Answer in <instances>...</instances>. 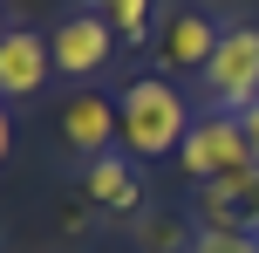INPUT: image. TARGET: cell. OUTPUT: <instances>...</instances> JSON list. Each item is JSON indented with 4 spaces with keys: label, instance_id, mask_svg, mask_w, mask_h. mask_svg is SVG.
<instances>
[{
    "label": "cell",
    "instance_id": "1",
    "mask_svg": "<svg viewBox=\"0 0 259 253\" xmlns=\"http://www.w3.org/2000/svg\"><path fill=\"white\" fill-rule=\"evenodd\" d=\"M116 110H123V151L130 158H178L184 137H191V123H198L191 110H184L178 82H157V76L130 82L116 96Z\"/></svg>",
    "mask_w": 259,
    "mask_h": 253
},
{
    "label": "cell",
    "instance_id": "2",
    "mask_svg": "<svg viewBox=\"0 0 259 253\" xmlns=\"http://www.w3.org/2000/svg\"><path fill=\"white\" fill-rule=\"evenodd\" d=\"M198 82H205V110H225V117L259 103V27H246V21L225 27Z\"/></svg>",
    "mask_w": 259,
    "mask_h": 253
},
{
    "label": "cell",
    "instance_id": "3",
    "mask_svg": "<svg viewBox=\"0 0 259 253\" xmlns=\"http://www.w3.org/2000/svg\"><path fill=\"white\" fill-rule=\"evenodd\" d=\"M178 164H184V178H191V185H211V178H225V171H239V164H252L246 123L225 117V110H205V117L191 123V137H184Z\"/></svg>",
    "mask_w": 259,
    "mask_h": 253
},
{
    "label": "cell",
    "instance_id": "4",
    "mask_svg": "<svg viewBox=\"0 0 259 253\" xmlns=\"http://www.w3.org/2000/svg\"><path fill=\"white\" fill-rule=\"evenodd\" d=\"M191 212H198V233H252L259 240V164H239V171L198 185Z\"/></svg>",
    "mask_w": 259,
    "mask_h": 253
},
{
    "label": "cell",
    "instance_id": "5",
    "mask_svg": "<svg viewBox=\"0 0 259 253\" xmlns=\"http://www.w3.org/2000/svg\"><path fill=\"white\" fill-rule=\"evenodd\" d=\"M55 76H68V82H89V76H103L109 68V55H116V27L103 21V14H89V7H75V14H62L55 21Z\"/></svg>",
    "mask_w": 259,
    "mask_h": 253
},
{
    "label": "cell",
    "instance_id": "6",
    "mask_svg": "<svg viewBox=\"0 0 259 253\" xmlns=\"http://www.w3.org/2000/svg\"><path fill=\"white\" fill-rule=\"evenodd\" d=\"M62 144L75 151L82 164L103 158V151H116L123 144V110L109 103L103 89H68L62 96Z\"/></svg>",
    "mask_w": 259,
    "mask_h": 253
},
{
    "label": "cell",
    "instance_id": "7",
    "mask_svg": "<svg viewBox=\"0 0 259 253\" xmlns=\"http://www.w3.org/2000/svg\"><path fill=\"white\" fill-rule=\"evenodd\" d=\"M48 68H55V41L34 27H7L0 34V103L48 89Z\"/></svg>",
    "mask_w": 259,
    "mask_h": 253
},
{
    "label": "cell",
    "instance_id": "8",
    "mask_svg": "<svg viewBox=\"0 0 259 253\" xmlns=\"http://www.w3.org/2000/svg\"><path fill=\"white\" fill-rule=\"evenodd\" d=\"M219 34H225V27H211L205 14L178 7V14L164 21V34H157V68H164V76H205V62H211V48H219Z\"/></svg>",
    "mask_w": 259,
    "mask_h": 253
},
{
    "label": "cell",
    "instance_id": "9",
    "mask_svg": "<svg viewBox=\"0 0 259 253\" xmlns=\"http://www.w3.org/2000/svg\"><path fill=\"white\" fill-rule=\"evenodd\" d=\"M82 192H89L96 212H137V205H143L137 158H130V151H103V158H89V164H82Z\"/></svg>",
    "mask_w": 259,
    "mask_h": 253
},
{
    "label": "cell",
    "instance_id": "10",
    "mask_svg": "<svg viewBox=\"0 0 259 253\" xmlns=\"http://www.w3.org/2000/svg\"><path fill=\"white\" fill-rule=\"evenodd\" d=\"M82 7L103 14L123 41H143V34H150V0H82Z\"/></svg>",
    "mask_w": 259,
    "mask_h": 253
},
{
    "label": "cell",
    "instance_id": "11",
    "mask_svg": "<svg viewBox=\"0 0 259 253\" xmlns=\"http://www.w3.org/2000/svg\"><path fill=\"white\" fill-rule=\"evenodd\" d=\"M143 246L150 253H191V240H184L178 219H150V226H143Z\"/></svg>",
    "mask_w": 259,
    "mask_h": 253
},
{
    "label": "cell",
    "instance_id": "12",
    "mask_svg": "<svg viewBox=\"0 0 259 253\" xmlns=\"http://www.w3.org/2000/svg\"><path fill=\"white\" fill-rule=\"evenodd\" d=\"M191 253H259L252 233H191Z\"/></svg>",
    "mask_w": 259,
    "mask_h": 253
},
{
    "label": "cell",
    "instance_id": "13",
    "mask_svg": "<svg viewBox=\"0 0 259 253\" xmlns=\"http://www.w3.org/2000/svg\"><path fill=\"white\" fill-rule=\"evenodd\" d=\"M239 123H246V144H252V164H259V103L239 110Z\"/></svg>",
    "mask_w": 259,
    "mask_h": 253
},
{
    "label": "cell",
    "instance_id": "14",
    "mask_svg": "<svg viewBox=\"0 0 259 253\" xmlns=\"http://www.w3.org/2000/svg\"><path fill=\"white\" fill-rule=\"evenodd\" d=\"M7 151H14V123H7V103H0V164H7Z\"/></svg>",
    "mask_w": 259,
    "mask_h": 253
},
{
    "label": "cell",
    "instance_id": "15",
    "mask_svg": "<svg viewBox=\"0 0 259 253\" xmlns=\"http://www.w3.org/2000/svg\"><path fill=\"white\" fill-rule=\"evenodd\" d=\"M0 34H7V14H0Z\"/></svg>",
    "mask_w": 259,
    "mask_h": 253
}]
</instances>
